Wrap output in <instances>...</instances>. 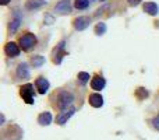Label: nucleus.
Wrapping results in <instances>:
<instances>
[{"mask_svg":"<svg viewBox=\"0 0 159 140\" xmlns=\"http://www.w3.org/2000/svg\"><path fill=\"white\" fill-rule=\"evenodd\" d=\"M74 101V97H73L71 93H67V91H61L57 97V107L60 109H67V107L73 104Z\"/></svg>","mask_w":159,"mask_h":140,"instance_id":"obj_1","label":"nucleus"},{"mask_svg":"<svg viewBox=\"0 0 159 140\" xmlns=\"http://www.w3.org/2000/svg\"><path fill=\"white\" fill-rule=\"evenodd\" d=\"M36 45V36L31 32H27L25 35H22L20 38V46L24 51H30L31 48H34Z\"/></svg>","mask_w":159,"mask_h":140,"instance_id":"obj_2","label":"nucleus"},{"mask_svg":"<svg viewBox=\"0 0 159 140\" xmlns=\"http://www.w3.org/2000/svg\"><path fill=\"white\" fill-rule=\"evenodd\" d=\"M20 94H21L22 99H24L27 104H34L35 99H34V85L32 84H24L20 88Z\"/></svg>","mask_w":159,"mask_h":140,"instance_id":"obj_3","label":"nucleus"},{"mask_svg":"<svg viewBox=\"0 0 159 140\" xmlns=\"http://www.w3.org/2000/svg\"><path fill=\"white\" fill-rule=\"evenodd\" d=\"M74 112H75V108H69V109H64L63 112H61L60 115L56 118V122H57L59 125L67 123V121H69V119L74 115Z\"/></svg>","mask_w":159,"mask_h":140,"instance_id":"obj_4","label":"nucleus"},{"mask_svg":"<svg viewBox=\"0 0 159 140\" xmlns=\"http://www.w3.org/2000/svg\"><path fill=\"white\" fill-rule=\"evenodd\" d=\"M64 42H60V44L57 45V48H56L55 51H53V62L57 65L61 63V59L66 56V52H64Z\"/></svg>","mask_w":159,"mask_h":140,"instance_id":"obj_5","label":"nucleus"},{"mask_svg":"<svg viewBox=\"0 0 159 140\" xmlns=\"http://www.w3.org/2000/svg\"><path fill=\"white\" fill-rule=\"evenodd\" d=\"M55 10H56V13H59V14H69L70 11H71V4H70L69 0H61V2H59L57 4H56Z\"/></svg>","mask_w":159,"mask_h":140,"instance_id":"obj_6","label":"nucleus"},{"mask_svg":"<svg viewBox=\"0 0 159 140\" xmlns=\"http://www.w3.org/2000/svg\"><path fill=\"white\" fill-rule=\"evenodd\" d=\"M4 52H6V55L10 56V58H16V56L20 55V48H18V45L14 44V42H8L4 46Z\"/></svg>","mask_w":159,"mask_h":140,"instance_id":"obj_7","label":"nucleus"},{"mask_svg":"<svg viewBox=\"0 0 159 140\" xmlns=\"http://www.w3.org/2000/svg\"><path fill=\"white\" fill-rule=\"evenodd\" d=\"M35 85H36V90H38L39 94H45L48 93V90H49V81H48L45 77H38L35 81Z\"/></svg>","mask_w":159,"mask_h":140,"instance_id":"obj_8","label":"nucleus"},{"mask_svg":"<svg viewBox=\"0 0 159 140\" xmlns=\"http://www.w3.org/2000/svg\"><path fill=\"white\" fill-rule=\"evenodd\" d=\"M89 22H91L89 17H85V16L77 17V18L74 20V28L77 31H82V30H85V28L89 25Z\"/></svg>","mask_w":159,"mask_h":140,"instance_id":"obj_9","label":"nucleus"},{"mask_svg":"<svg viewBox=\"0 0 159 140\" xmlns=\"http://www.w3.org/2000/svg\"><path fill=\"white\" fill-rule=\"evenodd\" d=\"M105 84H106L105 79H103V77H99V76L93 77L92 81H91V87H92V90H95V91L103 90V88H105Z\"/></svg>","mask_w":159,"mask_h":140,"instance_id":"obj_10","label":"nucleus"},{"mask_svg":"<svg viewBox=\"0 0 159 140\" xmlns=\"http://www.w3.org/2000/svg\"><path fill=\"white\" fill-rule=\"evenodd\" d=\"M88 99H89V104L92 105L93 108H101L102 105H103V97H102L101 94H98V93L91 94Z\"/></svg>","mask_w":159,"mask_h":140,"instance_id":"obj_11","label":"nucleus"},{"mask_svg":"<svg viewBox=\"0 0 159 140\" xmlns=\"http://www.w3.org/2000/svg\"><path fill=\"white\" fill-rule=\"evenodd\" d=\"M17 76L20 79H28L30 77V67L27 63H20L17 67Z\"/></svg>","mask_w":159,"mask_h":140,"instance_id":"obj_12","label":"nucleus"},{"mask_svg":"<svg viewBox=\"0 0 159 140\" xmlns=\"http://www.w3.org/2000/svg\"><path fill=\"white\" fill-rule=\"evenodd\" d=\"M52 122V113L50 112H43L38 116V123L42 125V126H48Z\"/></svg>","mask_w":159,"mask_h":140,"instance_id":"obj_13","label":"nucleus"},{"mask_svg":"<svg viewBox=\"0 0 159 140\" xmlns=\"http://www.w3.org/2000/svg\"><path fill=\"white\" fill-rule=\"evenodd\" d=\"M144 11L148 14H151V16H157V14L159 13V7L157 3H145L144 4Z\"/></svg>","mask_w":159,"mask_h":140,"instance_id":"obj_14","label":"nucleus"},{"mask_svg":"<svg viewBox=\"0 0 159 140\" xmlns=\"http://www.w3.org/2000/svg\"><path fill=\"white\" fill-rule=\"evenodd\" d=\"M20 21H21V17H20L18 14H17V16L14 17L13 20H11L10 28H8V30H10V32H11V34H13V32H16V31H17V28L20 27Z\"/></svg>","mask_w":159,"mask_h":140,"instance_id":"obj_15","label":"nucleus"},{"mask_svg":"<svg viewBox=\"0 0 159 140\" xmlns=\"http://www.w3.org/2000/svg\"><path fill=\"white\" fill-rule=\"evenodd\" d=\"M31 62H32V66L34 67H41L42 65L45 63V58H43V56H41V55H35V56H32Z\"/></svg>","mask_w":159,"mask_h":140,"instance_id":"obj_16","label":"nucleus"},{"mask_svg":"<svg viewBox=\"0 0 159 140\" xmlns=\"http://www.w3.org/2000/svg\"><path fill=\"white\" fill-rule=\"evenodd\" d=\"M46 4V2L45 0H30V2L27 3V7L28 8H38L41 7V6Z\"/></svg>","mask_w":159,"mask_h":140,"instance_id":"obj_17","label":"nucleus"},{"mask_svg":"<svg viewBox=\"0 0 159 140\" xmlns=\"http://www.w3.org/2000/svg\"><path fill=\"white\" fill-rule=\"evenodd\" d=\"M74 6L78 10H84V8H87L89 6V0H75Z\"/></svg>","mask_w":159,"mask_h":140,"instance_id":"obj_18","label":"nucleus"},{"mask_svg":"<svg viewBox=\"0 0 159 140\" xmlns=\"http://www.w3.org/2000/svg\"><path fill=\"white\" fill-rule=\"evenodd\" d=\"M95 32H96V35H103L106 32V24L105 22H98L95 27Z\"/></svg>","mask_w":159,"mask_h":140,"instance_id":"obj_19","label":"nucleus"},{"mask_svg":"<svg viewBox=\"0 0 159 140\" xmlns=\"http://www.w3.org/2000/svg\"><path fill=\"white\" fill-rule=\"evenodd\" d=\"M78 80H80V83H81L82 85L87 84L88 80H89V74L85 73V71H81V73H78Z\"/></svg>","mask_w":159,"mask_h":140,"instance_id":"obj_20","label":"nucleus"},{"mask_svg":"<svg viewBox=\"0 0 159 140\" xmlns=\"http://www.w3.org/2000/svg\"><path fill=\"white\" fill-rule=\"evenodd\" d=\"M137 97L140 99L147 98V97H148V91H147L145 88H138V90H137Z\"/></svg>","mask_w":159,"mask_h":140,"instance_id":"obj_21","label":"nucleus"},{"mask_svg":"<svg viewBox=\"0 0 159 140\" xmlns=\"http://www.w3.org/2000/svg\"><path fill=\"white\" fill-rule=\"evenodd\" d=\"M152 123H154V128H155V129L159 130V115L154 119V122H152Z\"/></svg>","mask_w":159,"mask_h":140,"instance_id":"obj_22","label":"nucleus"},{"mask_svg":"<svg viewBox=\"0 0 159 140\" xmlns=\"http://www.w3.org/2000/svg\"><path fill=\"white\" fill-rule=\"evenodd\" d=\"M140 3H141V0H129V4L130 6H134V7H135V6H138Z\"/></svg>","mask_w":159,"mask_h":140,"instance_id":"obj_23","label":"nucleus"},{"mask_svg":"<svg viewBox=\"0 0 159 140\" xmlns=\"http://www.w3.org/2000/svg\"><path fill=\"white\" fill-rule=\"evenodd\" d=\"M45 21H48V24H52V22H53V17L46 16V17H45Z\"/></svg>","mask_w":159,"mask_h":140,"instance_id":"obj_24","label":"nucleus"},{"mask_svg":"<svg viewBox=\"0 0 159 140\" xmlns=\"http://www.w3.org/2000/svg\"><path fill=\"white\" fill-rule=\"evenodd\" d=\"M8 2H10V0H0V3H2L3 6H6V4H7V3H8Z\"/></svg>","mask_w":159,"mask_h":140,"instance_id":"obj_25","label":"nucleus"},{"mask_svg":"<svg viewBox=\"0 0 159 140\" xmlns=\"http://www.w3.org/2000/svg\"><path fill=\"white\" fill-rule=\"evenodd\" d=\"M101 2H103V0H101Z\"/></svg>","mask_w":159,"mask_h":140,"instance_id":"obj_26","label":"nucleus"}]
</instances>
